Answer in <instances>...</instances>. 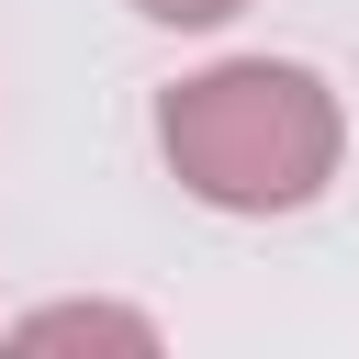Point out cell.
Wrapping results in <instances>:
<instances>
[{
	"instance_id": "3957f363",
	"label": "cell",
	"mask_w": 359,
	"mask_h": 359,
	"mask_svg": "<svg viewBox=\"0 0 359 359\" xmlns=\"http://www.w3.org/2000/svg\"><path fill=\"white\" fill-rule=\"evenodd\" d=\"M135 11H146V22H224L236 0H135Z\"/></svg>"
},
{
	"instance_id": "7a4b0ae2",
	"label": "cell",
	"mask_w": 359,
	"mask_h": 359,
	"mask_svg": "<svg viewBox=\"0 0 359 359\" xmlns=\"http://www.w3.org/2000/svg\"><path fill=\"white\" fill-rule=\"evenodd\" d=\"M0 359H168L135 303H45L0 337Z\"/></svg>"
},
{
	"instance_id": "6da1fadb",
	"label": "cell",
	"mask_w": 359,
	"mask_h": 359,
	"mask_svg": "<svg viewBox=\"0 0 359 359\" xmlns=\"http://www.w3.org/2000/svg\"><path fill=\"white\" fill-rule=\"evenodd\" d=\"M157 146L168 168L224 202V213H292L337 180V101L314 67H269V56H236L213 79H180L157 101Z\"/></svg>"
}]
</instances>
